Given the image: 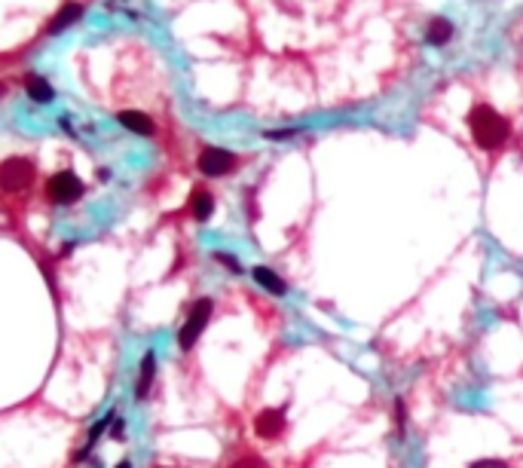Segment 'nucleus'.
<instances>
[{"instance_id":"obj_1","label":"nucleus","mask_w":523,"mask_h":468,"mask_svg":"<svg viewBox=\"0 0 523 468\" xmlns=\"http://www.w3.org/2000/svg\"><path fill=\"white\" fill-rule=\"evenodd\" d=\"M468 129H472L474 144L483 150H499L511 135L508 120H502L493 107H487V104L472 107V113H468Z\"/></svg>"},{"instance_id":"obj_2","label":"nucleus","mask_w":523,"mask_h":468,"mask_svg":"<svg viewBox=\"0 0 523 468\" xmlns=\"http://www.w3.org/2000/svg\"><path fill=\"white\" fill-rule=\"evenodd\" d=\"M34 175H37V168L31 159H25V156L6 159V163H0V193H6V196L28 193V187L34 184Z\"/></svg>"},{"instance_id":"obj_3","label":"nucleus","mask_w":523,"mask_h":468,"mask_svg":"<svg viewBox=\"0 0 523 468\" xmlns=\"http://www.w3.org/2000/svg\"><path fill=\"white\" fill-rule=\"evenodd\" d=\"M211 309H214L211 297H202V300L193 303V309H190L187 321H184L181 331H178V346H181V352H190V349L196 346V340L202 337L205 325H209V318H211Z\"/></svg>"},{"instance_id":"obj_4","label":"nucleus","mask_w":523,"mask_h":468,"mask_svg":"<svg viewBox=\"0 0 523 468\" xmlns=\"http://www.w3.org/2000/svg\"><path fill=\"white\" fill-rule=\"evenodd\" d=\"M86 193V187H83V181L77 178L74 172H56L49 181H46V199H49L52 205H74L77 199Z\"/></svg>"},{"instance_id":"obj_5","label":"nucleus","mask_w":523,"mask_h":468,"mask_svg":"<svg viewBox=\"0 0 523 468\" xmlns=\"http://www.w3.org/2000/svg\"><path fill=\"white\" fill-rule=\"evenodd\" d=\"M199 172L209 175V178H224V175L236 172V166H239V156L236 153H230L224 147H202V153H199L196 159Z\"/></svg>"},{"instance_id":"obj_6","label":"nucleus","mask_w":523,"mask_h":468,"mask_svg":"<svg viewBox=\"0 0 523 468\" xmlns=\"http://www.w3.org/2000/svg\"><path fill=\"white\" fill-rule=\"evenodd\" d=\"M284 428H288V413H284V408H266L255 417V435L264 441L282 438Z\"/></svg>"},{"instance_id":"obj_7","label":"nucleus","mask_w":523,"mask_h":468,"mask_svg":"<svg viewBox=\"0 0 523 468\" xmlns=\"http://www.w3.org/2000/svg\"><path fill=\"white\" fill-rule=\"evenodd\" d=\"M187 211H190V218L193 220H209L211 214H214V196L209 193V190H202V187H196L193 193H190V202H187Z\"/></svg>"},{"instance_id":"obj_8","label":"nucleus","mask_w":523,"mask_h":468,"mask_svg":"<svg viewBox=\"0 0 523 468\" xmlns=\"http://www.w3.org/2000/svg\"><path fill=\"white\" fill-rule=\"evenodd\" d=\"M251 275H255V282L264 291H269V294H275V297H282V294H288V285H284V279L279 273H273L269 266H255L251 270Z\"/></svg>"},{"instance_id":"obj_9","label":"nucleus","mask_w":523,"mask_h":468,"mask_svg":"<svg viewBox=\"0 0 523 468\" xmlns=\"http://www.w3.org/2000/svg\"><path fill=\"white\" fill-rule=\"evenodd\" d=\"M25 92H28L31 102H37V104H49L52 98H56V92H52V86H49V80H43V76H37V74H28L25 76Z\"/></svg>"},{"instance_id":"obj_10","label":"nucleus","mask_w":523,"mask_h":468,"mask_svg":"<svg viewBox=\"0 0 523 468\" xmlns=\"http://www.w3.org/2000/svg\"><path fill=\"white\" fill-rule=\"evenodd\" d=\"M80 15H83V3H65V6H61V10L56 13V19L46 25V34H61V31H65L67 25H74Z\"/></svg>"},{"instance_id":"obj_11","label":"nucleus","mask_w":523,"mask_h":468,"mask_svg":"<svg viewBox=\"0 0 523 468\" xmlns=\"http://www.w3.org/2000/svg\"><path fill=\"white\" fill-rule=\"evenodd\" d=\"M120 122H122V129H129V132H135V135H153V122L147 113H141V111H122Z\"/></svg>"},{"instance_id":"obj_12","label":"nucleus","mask_w":523,"mask_h":468,"mask_svg":"<svg viewBox=\"0 0 523 468\" xmlns=\"http://www.w3.org/2000/svg\"><path fill=\"white\" fill-rule=\"evenodd\" d=\"M426 40L432 46H444L447 40H453V25L444 15H435L432 22H428V31H426Z\"/></svg>"},{"instance_id":"obj_13","label":"nucleus","mask_w":523,"mask_h":468,"mask_svg":"<svg viewBox=\"0 0 523 468\" xmlns=\"http://www.w3.org/2000/svg\"><path fill=\"white\" fill-rule=\"evenodd\" d=\"M153 371H156V358H153V352H147L141 362V373H138V389H135V398L138 401H144L150 392V382H153Z\"/></svg>"},{"instance_id":"obj_14","label":"nucleus","mask_w":523,"mask_h":468,"mask_svg":"<svg viewBox=\"0 0 523 468\" xmlns=\"http://www.w3.org/2000/svg\"><path fill=\"white\" fill-rule=\"evenodd\" d=\"M233 468H266V462L260 456H255V453H245Z\"/></svg>"},{"instance_id":"obj_15","label":"nucleus","mask_w":523,"mask_h":468,"mask_svg":"<svg viewBox=\"0 0 523 468\" xmlns=\"http://www.w3.org/2000/svg\"><path fill=\"white\" fill-rule=\"evenodd\" d=\"M468 468H508L502 462V459H478V462H472Z\"/></svg>"},{"instance_id":"obj_16","label":"nucleus","mask_w":523,"mask_h":468,"mask_svg":"<svg viewBox=\"0 0 523 468\" xmlns=\"http://www.w3.org/2000/svg\"><path fill=\"white\" fill-rule=\"evenodd\" d=\"M218 260H220V264H224V266H227V270H230V273H242V266H239V264H236V257H230V255H218Z\"/></svg>"},{"instance_id":"obj_17","label":"nucleus","mask_w":523,"mask_h":468,"mask_svg":"<svg viewBox=\"0 0 523 468\" xmlns=\"http://www.w3.org/2000/svg\"><path fill=\"white\" fill-rule=\"evenodd\" d=\"M113 438H117V441H122V438H126V423H113Z\"/></svg>"},{"instance_id":"obj_18","label":"nucleus","mask_w":523,"mask_h":468,"mask_svg":"<svg viewBox=\"0 0 523 468\" xmlns=\"http://www.w3.org/2000/svg\"><path fill=\"white\" fill-rule=\"evenodd\" d=\"M117 468H132V462L126 459V462H117Z\"/></svg>"}]
</instances>
